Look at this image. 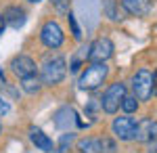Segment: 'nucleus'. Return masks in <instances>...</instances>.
Segmentation results:
<instances>
[{"label": "nucleus", "mask_w": 157, "mask_h": 153, "mask_svg": "<svg viewBox=\"0 0 157 153\" xmlns=\"http://www.w3.org/2000/svg\"><path fill=\"white\" fill-rule=\"evenodd\" d=\"M67 73V63L63 57H52V59H46L44 65H42V76H40V82L48 84V86H55L59 84Z\"/></svg>", "instance_id": "nucleus-1"}, {"label": "nucleus", "mask_w": 157, "mask_h": 153, "mask_svg": "<svg viewBox=\"0 0 157 153\" xmlns=\"http://www.w3.org/2000/svg\"><path fill=\"white\" fill-rule=\"evenodd\" d=\"M107 73H109V69H107L105 63H92L80 76V88H84V90H94V88H98L101 84L105 82Z\"/></svg>", "instance_id": "nucleus-2"}, {"label": "nucleus", "mask_w": 157, "mask_h": 153, "mask_svg": "<svg viewBox=\"0 0 157 153\" xmlns=\"http://www.w3.org/2000/svg\"><path fill=\"white\" fill-rule=\"evenodd\" d=\"M132 88H134V96L138 101H147L153 94V73L149 69H140L132 76Z\"/></svg>", "instance_id": "nucleus-3"}, {"label": "nucleus", "mask_w": 157, "mask_h": 153, "mask_svg": "<svg viewBox=\"0 0 157 153\" xmlns=\"http://www.w3.org/2000/svg\"><path fill=\"white\" fill-rule=\"evenodd\" d=\"M124 94H126V86L121 82H115L111 84L105 94H103V99H101V107L107 111V113H115L121 105V99H124Z\"/></svg>", "instance_id": "nucleus-4"}, {"label": "nucleus", "mask_w": 157, "mask_h": 153, "mask_svg": "<svg viewBox=\"0 0 157 153\" xmlns=\"http://www.w3.org/2000/svg\"><path fill=\"white\" fill-rule=\"evenodd\" d=\"M90 53H88V59L94 61V63H105V61L113 55V42L109 40V38H98L94 40L90 48H88Z\"/></svg>", "instance_id": "nucleus-5"}, {"label": "nucleus", "mask_w": 157, "mask_h": 153, "mask_svg": "<svg viewBox=\"0 0 157 153\" xmlns=\"http://www.w3.org/2000/svg\"><path fill=\"white\" fill-rule=\"evenodd\" d=\"M42 42L46 44L48 48H59L63 44V29H61V25L57 21H48V23L42 27Z\"/></svg>", "instance_id": "nucleus-6"}, {"label": "nucleus", "mask_w": 157, "mask_h": 153, "mask_svg": "<svg viewBox=\"0 0 157 153\" xmlns=\"http://www.w3.org/2000/svg\"><path fill=\"white\" fill-rule=\"evenodd\" d=\"M134 130H136V120L134 118L121 116V118H115V122H113V132L121 141H132Z\"/></svg>", "instance_id": "nucleus-7"}, {"label": "nucleus", "mask_w": 157, "mask_h": 153, "mask_svg": "<svg viewBox=\"0 0 157 153\" xmlns=\"http://www.w3.org/2000/svg\"><path fill=\"white\" fill-rule=\"evenodd\" d=\"M11 69L19 78H27V76L36 73V63H34L32 57H27V55H17L11 61Z\"/></svg>", "instance_id": "nucleus-8"}, {"label": "nucleus", "mask_w": 157, "mask_h": 153, "mask_svg": "<svg viewBox=\"0 0 157 153\" xmlns=\"http://www.w3.org/2000/svg\"><path fill=\"white\" fill-rule=\"evenodd\" d=\"M134 139L138 143H149L151 139H157V122L151 118L140 120L134 130Z\"/></svg>", "instance_id": "nucleus-9"}, {"label": "nucleus", "mask_w": 157, "mask_h": 153, "mask_svg": "<svg viewBox=\"0 0 157 153\" xmlns=\"http://www.w3.org/2000/svg\"><path fill=\"white\" fill-rule=\"evenodd\" d=\"M73 122H78V116H75V111L71 107H61L59 111L55 113V126L61 130H69V126Z\"/></svg>", "instance_id": "nucleus-10"}, {"label": "nucleus", "mask_w": 157, "mask_h": 153, "mask_svg": "<svg viewBox=\"0 0 157 153\" xmlns=\"http://www.w3.org/2000/svg\"><path fill=\"white\" fill-rule=\"evenodd\" d=\"M124 9L130 13V15L145 17L151 11V0H124Z\"/></svg>", "instance_id": "nucleus-11"}, {"label": "nucleus", "mask_w": 157, "mask_h": 153, "mask_svg": "<svg viewBox=\"0 0 157 153\" xmlns=\"http://www.w3.org/2000/svg\"><path fill=\"white\" fill-rule=\"evenodd\" d=\"M2 17H4V23H9L11 27H15V29H19V27H23V25H25V11H23V9L11 6V9L4 11Z\"/></svg>", "instance_id": "nucleus-12"}, {"label": "nucleus", "mask_w": 157, "mask_h": 153, "mask_svg": "<svg viewBox=\"0 0 157 153\" xmlns=\"http://www.w3.org/2000/svg\"><path fill=\"white\" fill-rule=\"evenodd\" d=\"M29 139H32V143L36 145L38 149H42V151H52V141H50L40 128H32L29 130Z\"/></svg>", "instance_id": "nucleus-13"}, {"label": "nucleus", "mask_w": 157, "mask_h": 153, "mask_svg": "<svg viewBox=\"0 0 157 153\" xmlns=\"http://www.w3.org/2000/svg\"><path fill=\"white\" fill-rule=\"evenodd\" d=\"M78 149L82 153H101L103 151L98 139H82V141L78 143Z\"/></svg>", "instance_id": "nucleus-14"}, {"label": "nucleus", "mask_w": 157, "mask_h": 153, "mask_svg": "<svg viewBox=\"0 0 157 153\" xmlns=\"http://www.w3.org/2000/svg\"><path fill=\"white\" fill-rule=\"evenodd\" d=\"M40 86H42V82H40V78H38L36 73H32V76H27V78H21V88H23L25 92L34 94L40 90Z\"/></svg>", "instance_id": "nucleus-15"}, {"label": "nucleus", "mask_w": 157, "mask_h": 153, "mask_svg": "<svg viewBox=\"0 0 157 153\" xmlns=\"http://www.w3.org/2000/svg\"><path fill=\"white\" fill-rule=\"evenodd\" d=\"M136 107H138V101H136V96L124 94V99H121V109H124L126 113H132V111H136Z\"/></svg>", "instance_id": "nucleus-16"}, {"label": "nucleus", "mask_w": 157, "mask_h": 153, "mask_svg": "<svg viewBox=\"0 0 157 153\" xmlns=\"http://www.w3.org/2000/svg\"><path fill=\"white\" fill-rule=\"evenodd\" d=\"M103 9H105V13H107L109 19H113V21H117V19H120L117 9H115V0H103Z\"/></svg>", "instance_id": "nucleus-17"}, {"label": "nucleus", "mask_w": 157, "mask_h": 153, "mask_svg": "<svg viewBox=\"0 0 157 153\" xmlns=\"http://www.w3.org/2000/svg\"><path fill=\"white\" fill-rule=\"evenodd\" d=\"M71 141H73V134H71V132L63 134V136H61V143H59V153H65V151H67V147L71 145Z\"/></svg>", "instance_id": "nucleus-18"}, {"label": "nucleus", "mask_w": 157, "mask_h": 153, "mask_svg": "<svg viewBox=\"0 0 157 153\" xmlns=\"http://www.w3.org/2000/svg\"><path fill=\"white\" fill-rule=\"evenodd\" d=\"M67 19H69V25H71V34L75 40H80L82 38V34H80V27H78V21H75V17H73V13H69L67 15Z\"/></svg>", "instance_id": "nucleus-19"}, {"label": "nucleus", "mask_w": 157, "mask_h": 153, "mask_svg": "<svg viewBox=\"0 0 157 153\" xmlns=\"http://www.w3.org/2000/svg\"><path fill=\"white\" fill-rule=\"evenodd\" d=\"M9 111H11V105H9V101L0 96V118H2V116H6Z\"/></svg>", "instance_id": "nucleus-20"}, {"label": "nucleus", "mask_w": 157, "mask_h": 153, "mask_svg": "<svg viewBox=\"0 0 157 153\" xmlns=\"http://www.w3.org/2000/svg\"><path fill=\"white\" fill-rule=\"evenodd\" d=\"M52 4L59 13H67V0H52Z\"/></svg>", "instance_id": "nucleus-21"}, {"label": "nucleus", "mask_w": 157, "mask_h": 153, "mask_svg": "<svg viewBox=\"0 0 157 153\" xmlns=\"http://www.w3.org/2000/svg\"><path fill=\"white\" fill-rule=\"evenodd\" d=\"M101 147H103V149H107L109 153H111V151H115V145H113L111 141H107V139H105V141H101Z\"/></svg>", "instance_id": "nucleus-22"}, {"label": "nucleus", "mask_w": 157, "mask_h": 153, "mask_svg": "<svg viewBox=\"0 0 157 153\" xmlns=\"http://www.w3.org/2000/svg\"><path fill=\"white\" fill-rule=\"evenodd\" d=\"M147 153H157V139H151V141H149Z\"/></svg>", "instance_id": "nucleus-23"}, {"label": "nucleus", "mask_w": 157, "mask_h": 153, "mask_svg": "<svg viewBox=\"0 0 157 153\" xmlns=\"http://www.w3.org/2000/svg\"><path fill=\"white\" fill-rule=\"evenodd\" d=\"M4 17H2V15H0V36H2V32H4Z\"/></svg>", "instance_id": "nucleus-24"}, {"label": "nucleus", "mask_w": 157, "mask_h": 153, "mask_svg": "<svg viewBox=\"0 0 157 153\" xmlns=\"http://www.w3.org/2000/svg\"><path fill=\"white\" fill-rule=\"evenodd\" d=\"M153 92L157 94V71H155V76H153Z\"/></svg>", "instance_id": "nucleus-25"}, {"label": "nucleus", "mask_w": 157, "mask_h": 153, "mask_svg": "<svg viewBox=\"0 0 157 153\" xmlns=\"http://www.w3.org/2000/svg\"><path fill=\"white\" fill-rule=\"evenodd\" d=\"M80 69V61H73V67H71V71H78Z\"/></svg>", "instance_id": "nucleus-26"}, {"label": "nucleus", "mask_w": 157, "mask_h": 153, "mask_svg": "<svg viewBox=\"0 0 157 153\" xmlns=\"http://www.w3.org/2000/svg\"><path fill=\"white\" fill-rule=\"evenodd\" d=\"M29 2H40V0H29Z\"/></svg>", "instance_id": "nucleus-27"}, {"label": "nucleus", "mask_w": 157, "mask_h": 153, "mask_svg": "<svg viewBox=\"0 0 157 153\" xmlns=\"http://www.w3.org/2000/svg\"><path fill=\"white\" fill-rule=\"evenodd\" d=\"M0 130H2V126H0Z\"/></svg>", "instance_id": "nucleus-28"}]
</instances>
